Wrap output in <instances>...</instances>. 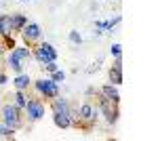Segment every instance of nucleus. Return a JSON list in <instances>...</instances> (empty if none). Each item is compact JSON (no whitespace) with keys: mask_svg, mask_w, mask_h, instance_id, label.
<instances>
[{"mask_svg":"<svg viewBox=\"0 0 158 141\" xmlns=\"http://www.w3.org/2000/svg\"><path fill=\"white\" fill-rule=\"evenodd\" d=\"M0 120L2 122H6V124H11L13 129H23V120H25V116H23V110H19V107L15 106V103H2L0 106Z\"/></svg>","mask_w":158,"mask_h":141,"instance_id":"obj_1","label":"nucleus"},{"mask_svg":"<svg viewBox=\"0 0 158 141\" xmlns=\"http://www.w3.org/2000/svg\"><path fill=\"white\" fill-rule=\"evenodd\" d=\"M32 86H34V91L40 99H55L57 95H59V84L53 82L51 78H38V80H32Z\"/></svg>","mask_w":158,"mask_h":141,"instance_id":"obj_2","label":"nucleus"},{"mask_svg":"<svg viewBox=\"0 0 158 141\" xmlns=\"http://www.w3.org/2000/svg\"><path fill=\"white\" fill-rule=\"evenodd\" d=\"M47 112V103L40 97H27V103L23 107V116L27 118V122H38L44 118Z\"/></svg>","mask_w":158,"mask_h":141,"instance_id":"obj_3","label":"nucleus"},{"mask_svg":"<svg viewBox=\"0 0 158 141\" xmlns=\"http://www.w3.org/2000/svg\"><path fill=\"white\" fill-rule=\"evenodd\" d=\"M32 57L36 59L40 65H44V63H49V61H57V48L53 47L51 42H38L32 47Z\"/></svg>","mask_w":158,"mask_h":141,"instance_id":"obj_4","label":"nucleus"},{"mask_svg":"<svg viewBox=\"0 0 158 141\" xmlns=\"http://www.w3.org/2000/svg\"><path fill=\"white\" fill-rule=\"evenodd\" d=\"M19 36L23 38V44L25 47H34V44H38L40 40H42V27L36 23V21H27V23L23 25V30L19 32Z\"/></svg>","mask_w":158,"mask_h":141,"instance_id":"obj_5","label":"nucleus"},{"mask_svg":"<svg viewBox=\"0 0 158 141\" xmlns=\"http://www.w3.org/2000/svg\"><path fill=\"white\" fill-rule=\"evenodd\" d=\"M97 110L106 116V120H108L110 124H116V120H118V103H112L110 99L99 95V107Z\"/></svg>","mask_w":158,"mask_h":141,"instance_id":"obj_6","label":"nucleus"},{"mask_svg":"<svg viewBox=\"0 0 158 141\" xmlns=\"http://www.w3.org/2000/svg\"><path fill=\"white\" fill-rule=\"evenodd\" d=\"M99 95H101V97H106V99H110L112 103H120V93H118V86H116V84H112V82L103 84V86L99 89Z\"/></svg>","mask_w":158,"mask_h":141,"instance_id":"obj_7","label":"nucleus"},{"mask_svg":"<svg viewBox=\"0 0 158 141\" xmlns=\"http://www.w3.org/2000/svg\"><path fill=\"white\" fill-rule=\"evenodd\" d=\"M110 82L112 84H122V57H116L112 68H110Z\"/></svg>","mask_w":158,"mask_h":141,"instance_id":"obj_8","label":"nucleus"},{"mask_svg":"<svg viewBox=\"0 0 158 141\" xmlns=\"http://www.w3.org/2000/svg\"><path fill=\"white\" fill-rule=\"evenodd\" d=\"M13 86H15V91H30L32 89V78H30V74H15V78H13Z\"/></svg>","mask_w":158,"mask_h":141,"instance_id":"obj_9","label":"nucleus"},{"mask_svg":"<svg viewBox=\"0 0 158 141\" xmlns=\"http://www.w3.org/2000/svg\"><path fill=\"white\" fill-rule=\"evenodd\" d=\"M51 112H61V114H70L72 112V106L65 101V99H61L59 95L55 97V99H51Z\"/></svg>","mask_w":158,"mask_h":141,"instance_id":"obj_10","label":"nucleus"},{"mask_svg":"<svg viewBox=\"0 0 158 141\" xmlns=\"http://www.w3.org/2000/svg\"><path fill=\"white\" fill-rule=\"evenodd\" d=\"M53 122L59 129H70L72 126V112L70 114H61V112H53Z\"/></svg>","mask_w":158,"mask_h":141,"instance_id":"obj_11","label":"nucleus"},{"mask_svg":"<svg viewBox=\"0 0 158 141\" xmlns=\"http://www.w3.org/2000/svg\"><path fill=\"white\" fill-rule=\"evenodd\" d=\"M11 23H13V34H19L27 23V15L23 13H11Z\"/></svg>","mask_w":158,"mask_h":141,"instance_id":"obj_12","label":"nucleus"},{"mask_svg":"<svg viewBox=\"0 0 158 141\" xmlns=\"http://www.w3.org/2000/svg\"><path fill=\"white\" fill-rule=\"evenodd\" d=\"M11 53L15 55L17 59H21V61H30L32 59V48L25 47V44H15V48H11Z\"/></svg>","mask_w":158,"mask_h":141,"instance_id":"obj_13","label":"nucleus"},{"mask_svg":"<svg viewBox=\"0 0 158 141\" xmlns=\"http://www.w3.org/2000/svg\"><path fill=\"white\" fill-rule=\"evenodd\" d=\"M4 61H6V65H9V68H11L15 74H21V72H23V65H25V63L21 61V59H17L15 55H13V53H9Z\"/></svg>","mask_w":158,"mask_h":141,"instance_id":"obj_14","label":"nucleus"},{"mask_svg":"<svg viewBox=\"0 0 158 141\" xmlns=\"http://www.w3.org/2000/svg\"><path fill=\"white\" fill-rule=\"evenodd\" d=\"M13 34V23H11V15H0V38L2 36Z\"/></svg>","mask_w":158,"mask_h":141,"instance_id":"obj_15","label":"nucleus"},{"mask_svg":"<svg viewBox=\"0 0 158 141\" xmlns=\"http://www.w3.org/2000/svg\"><path fill=\"white\" fill-rule=\"evenodd\" d=\"M15 135H17V129H13L11 124L0 120V137L2 139H15Z\"/></svg>","mask_w":158,"mask_h":141,"instance_id":"obj_16","label":"nucleus"},{"mask_svg":"<svg viewBox=\"0 0 158 141\" xmlns=\"http://www.w3.org/2000/svg\"><path fill=\"white\" fill-rule=\"evenodd\" d=\"M13 103L19 107V110H23L25 103H27V91H15V95H13Z\"/></svg>","mask_w":158,"mask_h":141,"instance_id":"obj_17","label":"nucleus"},{"mask_svg":"<svg viewBox=\"0 0 158 141\" xmlns=\"http://www.w3.org/2000/svg\"><path fill=\"white\" fill-rule=\"evenodd\" d=\"M118 23H120V17H114V19H110V21H95L97 30H108V32H112Z\"/></svg>","mask_w":158,"mask_h":141,"instance_id":"obj_18","label":"nucleus"},{"mask_svg":"<svg viewBox=\"0 0 158 141\" xmlns=\"http://www.w3.org/2000/svg\"><path fill=\"white\" fill-rule=\"evenodd\" d=\"M49 78H51V80H53V82L61 84V82H65V72H63V70H61V68H59V70L51 72V74H49Z\"/></svg>","mask_w":158,"mask_h":141,"instance_id":"obj_19","label":"nucleus"},{"mask_svg":"<svg viewBox=\"0 0 158 141\" xmlns=\"http://www.w3.org/2000/svg\"><path fill=\"white\" fill-rule=\"evenodd\" d=\"M15 38H13V34H9V36H2V42H0V47H2V51L4 48H15Z\"/></svg>","mask_w":158,"mask_h":141,"instance_id":"obj_20","label":"nucleus"},{"mask_svg":"<svg viewBox=\"0 0 158 141\" xmlns=\"http://www.w3.org/2000/svg\"><path fill=\"white\" fill-rule=\"evenodd\" d=\"M110 55L116 59V57H122V44H118V42H114L112 47H110Z\"/></svg>","mask_w":158,"mask_h":141,"instance_id":"obj_21","label":"nucleus"},{"mask_svg":"<svg viewBox=\"0 0 158 141\" xmlns=\"http://www.w3.org/2000/svg\"><path fill=\"white\" fill-rule=\"evenodd\" d=\"M68 38H70V42H72V44H80V42H82V36L78 34L76 30H72V32L68 34Z\"/></svg>","mask_w":158,"mask_h":141,"instance_id":"obj_22","label":"nucleus"},{"mask_svg":"<svg viewBox=\"0 0 158 141\" xmlns=\"http://www.w3.org/2000/svg\"><path fill=\"white\" fill-rule=\"evenodd\" d=\"M42 68H44V70L49 72H55V70H59V65H57V61H49V63H44V65H42Z\"/></svg>","mask_w":158,"mask_h":141,"instance_id":"obj_23","label":"nucleus"},{"mask_svg":"<svg viewBox=\"0 0 158 141\" xmlns=\"http://www.w3.org/2000/svg\"><path fill=\"white\" fill-rule=\"evenodd\" d=\"M9 82V76H6V74H4V72L0 70V86H4V84Z\"/></svg>","mask_w":158,"mask_h":141,"instance_id":"obj_24","label":"nucleus"},{"mask_svg":"<svg viewBox=\"0 0 158 141\" xmlns=\"http://www.w3.org/2000/svg\"><path fill=\"white\" fill-rule=\"evenodd\" d=\"M0 61H2V48H0Z\"/></svg>","mask_w":158,"mask_h":141,"instance_id":"obj_25","label":"nucleus"},{"mask_svg":"<svg viewBox=\"0 0 158 141\" xmlns=\"http://www.w3.org/2000/svg\"><path fill=\"white\" fill-rule=\"evenodd\" d=\"M0 106H2V103H0Z\"/></svg>","mask_w":158,"mask_h":141,"instance_id":"obj_26","label":"nucleus"},{"mask_svg":"<svg viewBox=\"0 0 158 141\" xmlns=\"http://www.w3.org/2000/svg\"><path fill=\"white\" fill-rule=\"evenodd\" d=\"M0 48H2V47H0Z\"/></svg>","mask_w":158,"mask_h":141,"instance_id":"obj_27","label":"nucleus"}]
</instances>
